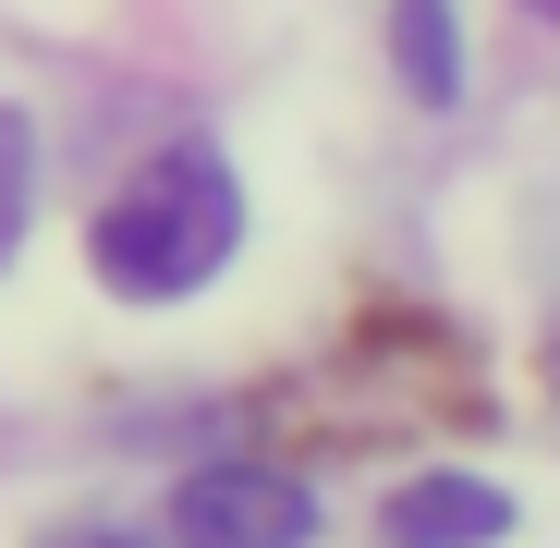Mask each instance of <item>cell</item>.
I'll return each instance as SVG.
<instances>
[{"label": "cell", "instance_id": "6da1fadb", "mask_svg": "<svg viewBox=\"0 0 560 548\" xmlns=\"http://www.w3.org/2000/svg\"><path fill=\"white\" fill-rule=\"evenodd\" d=\"M244 232V183L220 147H171L147 159L122 196L98 208V232H85V256H98V281L135 293V305H183L196 281H220V256Z\"/></svg>", "mask_w": 560, "mask_h": 548}, {"label": "cell", "instance_id": "7a4b0ae2", "mask_svg": "<svg viewBox=\"0 0 560 548\" xmlns=\"http://www.w3.org/2000/svg\"><path fill=\"white\" fill-rule=\"evenodd\" d=\"M171 536L183 548H305V488L268 464H208V476H183Z\"/></svg>", "mask_w": 560, "mask_h": 548}, {"label": "cell", "instance_id": "3957f363", "mask_svg": "<svg viewBox=\"0 0 560 548\" xmlns=\"http://www.w3.org/2000/svg\"><path fill=\"white\" fill-rule=\"evenodd\" d=\"M378 524H390V548H488V536L512 524V500L476 488V476H415Z\"/></svg>", "mask_w": 560, "mask_h": 548}, {"label": "cell", "instance_id": "277c9868", "mask_svg": "<svg viewBox=\"0 0 560 548\" xmlns=\"http://www.w3.org/2000/svg\"><path fill=\"white\" fill-rule=\"evenodd\" d=\"M390 61L427 110L463 98V25H451V0H390Z\"/></svg>", "mask_w": 560, "mask_h": 548}, {"label": "cell", "instance_id": "5b68a950", "mask_svg": "<svg viewBox=\"0 0 560 548\" xmlns=\"http://www.w3.org/2000/svg\"><path fill=\"white\" fill-rule=\"evenodd\" d=\"M25 183H37V159H25V123L0 110V244L25 232Z\"/></svg>", "mask_w": 560, "mask_h": 548}, {"label": "cell", "instance_id": "8992f818", "mask_svg": "<svg viewBox=\"0 0 560 548\" xmlns=\"http://www.w3.org/2000/svg\"><path fill=\"white\" fill-rule=\"evenodd\" d=\"M61 548H122V536H61Z\"/></svg>", "mask_w": 560, "mask_h": 548}, {"label": "cell", "instance_id": "52a82bcc", "mask_svg": "<svg viewBox=\"0 0 560 548\" xmlns=\"http://www.w3.org/2000/svg\"><path fill=\"white\" fill-rule=\"evenodd\" d=\"M548 13H560V0H548Z\"/></svg>", "mask_w": 560, "mask_h": 548}]
</instances>
